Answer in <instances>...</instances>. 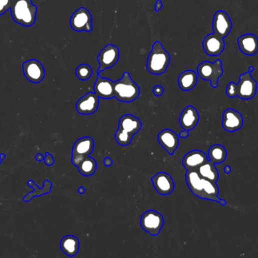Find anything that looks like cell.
Instances as JSON below:
<instances>
[{
    "mask_svg": "<svg viewBox=\"0 0 258 258\" xmlns=\"http://www.w3.org/2000/svg\"><path fill=\"white\" fill-rule=\"evenodd\" d=\"M186 180L190 191L202 199L219 202V188L217 183L200 177L196 171H187Z\"/></svg>",
    "mask_w": 258,
    "mask_h": 258,
    "instance_id": "cell-1",
    "label": "cell"
},
{
    "mask_svg": "<svg viewBox=\"0 0 258 258\" xmlns=\"http://www.w3.org/2000/svg\"><path fill=\"white\" fill-rule=\"evenodd\" d=\"M10 10L11 17L16 23L27 27L34 25L38 9L31 0L14 1Z\"/></svg>",
    "mask_w": 258,
    "mask_h": 258,
    "instance_id": "cell-2",
    "label": "cell"
},
{
    "mask_svg": "<svg viewBox=\"0 0 258 258\" xmlns=\"http://www.w3.org/2000/svg\"><path fill=\"white\" fill-rule=\"evenodd\" d=\"M257 92V82L251 76V73H245L240 77L237 84L230 82L226 88V94L230 98L238 96L240 99L247 100L255 97Z\"/></svg>",
    "mask_w": 258,
    "mask_h": 258,
    "instance_id": "cell-3",
    "label": "cell"
},
{
    "mask_svg": "<svg viewBox=\"0 0 258 258\" xmlns=\"http://www.w3.org/2000/svg\"><path fill=\"white\" fill-rule=\"evenodd\" d=\"M171 61L170 54L164 49L161 42L156 41L147 59L148 71L153 75H161L168 69Z\"/></svg>",
    "mask_w": 258,
    "mask_h": 258,
    "instance_id": "cell-4",
    "label": "cell"
},
{
    "mask_svg": "<svg viewBox=\"0 0 258 258\" xmlns=\"http://www.w3.org/2000/svg\"><path fill=\"white\" fill-rule=\"evenodd\" d=\"M114 98L123 102H132L139 97V86L132 80L130 74L125 72L122 78L114 82Z\"/></svg>",
    "mask_w": 258,
    "mask_h": 258,
    "instance_id": "cell-5",
    "label": "cell"
},
{
    "mask_svg": "<svg viewBox=\"0 0 258 258\" xmlns=\"http://www.w3.org/2000/svg\"><path fill=\"white\" fill-rule=\"evenodd\" d=\"M197 74L201 79L211 82V86L213 88L218 86V80L224 74L222 68V61L216 60L215 63L208 61H203L197 67Z\"/></svg>",
    "mask_w": 258,
    "mask_h": 258,
    "instance_id": "cell-6",
    "label": "cell"
},
{
    "mask_svg": "<svg viewBox=\"0 0 258 258\" xmlns=\"http://www.w3.org/2000/svg\"><path fill=\"white\" fill-rule=\"evenodd\" d=\"M141 227L152 236H157L164 225V218L158 211L149 210L146 211L140 219Z\"/></svg>",
    "mask_w": 258,
    "mask_h": 258,
    "instance_id": "cell-7",
    "label": "cell"
},
{
    "mask_svg": "<svg viewBox=\"0 0 258 258\" xmlns=\"http://www.w3.org/2000/svg\"><path fill=\"white\" fill-rule=\"evenodd\" d=\"M70 27L76 32H89L92 30V17L86 8H80L70 17Z\"/></svg>",
    "mask_w": 258,
    "mask_h": 258,
    "instance_id": "cell-8",
    "label": "cell"
},
{
    "mask_svg": "<svg viewBox=\"0 0 258 258\" xmlns=\"http://www.w3.org/2000/svg\"><path fill=\"white\" fill-rule=\"evenodd\" d=\"M120 58V50L116 45L108 44L104 47L97 57L99 64L98 74L115 65Z\"/></svg>",
    "mask_w": 258,
    "mask_h": 258,
    "instance_id": "cell-9",
    "label": "cell"
},
{
    "mask_svg": "<svg viewBox=\"0 0 258 258\" xmlns=\"http://www.w3.org/2000/svg\"><path fill=\"white\" fill-rule=\"evenodd\" d=\"M94 149V140L89 136L80 138L76 141L73 146L72 158L71 162L75 166L78 165L79 163L89 156Z\"/></svg>",
    "mask_w": 258,
    "mask_h": 258,
    "instance_id": "cell-10",
    "label": "cell"
},
{
    "mask_svg": "<svg viewBox=\"0 0 258 258\" xmlns=\"http://www.w3.org/2000/svg\"><path fill=\"white\" fill-rule=\"evenodd\" d=\"M22 67L23 74L31 83H39L45 78V68L38 60H28L23 63Z\"/></svg>",
    "mask_w": 258,
    "mask_h": 258,
    "instance_id": "cell-11",
    "label": "cell"
},
{
    "mask_svg": "<svg viewBox=\"0 0 258 258\" xmlns=\"http://www.w3.org/2000/svg\"><path fill=\"white\" fill-rule=\"evenodd\" d=\"M202 47L208 56H218L224 52L225 42L224 38L216 33L207 35L203 39Z\"/></svg>",
    "mask_w": 258,
    "mask_h": 258,
    "instance_id": "cell-12",
    "label": "cell"
},
{
    "mask_svg": "<svg viewBox=\"0 0 258 258\" xmlns=\"http://www.w3.org/2000/svg\"><path fill=\"white\" fill-rule=\"evenodd\" d=\"M231 19L224 11H218L215 13L212 22L214 33H216L222 38L227 37L232 30Z\"/></svg>",
    "mask_w": 258,
    "mask_h": 258,
    "instance_id": "cell-13",
    "label": "cell"
},
{
    "mask_svg": "<svg viewBox=\"0 0 258 258\" xmlns=\"http://www.w3.org/2000/svg\"><path fill=\"white\" fill-rule=\"evenodd\" d=\"M99 98L95 92H89L80 98L76 104V109L80 114L89 115L97 111Z\"/></svg>",
    "mask_w": 258,
    "mask_h": 258,
    "instance_id": "cell-14",
    "label": "cell"
},
{
    "mask_svg": "<svg viewBox=\"0 0 258 258\" xmlns=\"http://www.w3.org/2000/svg\"><path fill=\"white\" fill-rule=\"evenodd\" d=\"M152 182L156 191L162 196L171 194L174 191V180L167 173L160 172L155 174L152 178Z\"/></svg>",
    "mask_w": 258,
    "mask_h": 258,
    "instance_id": "cell-15",
    "label": "cell"
},
{
    "mask_svg": "<svg viewBox=\"0 0 258 258\" xmlns=\"http://www.w3.org/2000/svg\"><path fill=\"white\" fill-rule=\"evenodd\" d=\"M243 125V117L236 110L228 108L223 114L222 126L227 131L235 132L240 130Z\"/></svg>",
    "mask_w": 258,
    "mask_h": 258,
    "instance_id": "cell-16",
    "label": "cell"
},
{
    "mask_svg": "<svg viewBox=\"0 0 258 258\" xmlns=\"http://www.w3.org/2000/svg\"><path fill=\"white\" fill-rule=\"evenodd\" d=\"M159 144L164 148L170 155H173L177 150L179 145V137L177 133L170 129H165L160 132L158 135Z\"/></svg>",
    "mask_w": 258,
    "mask_h": 258,
    "instance_id": "cell-17",
    "label": "cell"
},
{
    "mask_svg": "<svg viewBox=\"0 0 258 258\" xmlns=\"http://www.w3.org/2000/svg\"><path fill=\"white\" fill-rule=\"evenodd\" d=\"M94 92L101 99H112L114 98V82L110 79L104 78L98 74L96 83L94 84Z\"/></svg>",
    "mask_w": 258,
    "mask_h": 258,
    "instance_id": "cell-18",
    "label": "cell"
},
{
    "mask_svg": "<svg viewBox=\"0 0 258 258\" xmlns=\"http://www.w3.org/2000/svg\"><path fill=\"white\" fill-rule=\"evenodd\" d=\"M208 160L205 152L199 150L191 151L183 157V167L187 171H197L198 168Z\"/></svg>",
    "mask_w": 258,
    "mask_h": 258,
    "instance_id": "cell-19",
    "label": "cell"
},
{
    "mask_svg": "<svg viewBox=\"0 0 258 258\" xmlns=\"http://www.w3.org/2000/svg\"><path fill=\"white\" fill-rule=\"evenodd\" d=\"M240 52L248 56H252L258 52V39L255 35L248 33L237 39Z\"/></svg>",
    "mask_w": 258,
    "mask_h": 258,
    "instance_id": "cell-20",
    "label": "cell"
},
{
    "mask_svg": "<svg viewBox=\"0 0 258 258\" xmlns=\"http://www.w3.org/2000/svg\"><path fill=\"white\" fill-rule=\"evenodd\" d=\"M179 121L180 125L184 130L188 131L193 130L199 123V113L194 107L189 105L182 111Z\"/></svg>",
    "mask_w": 258,
    "mask_h": 258,
    "instance_id": "cell-21",
    "label": "cell"
},
{
    "mask_svg": "<svg viewBox=\"0 0 258 258\" xmlns=\"http://www.w3.org/2000/svg\"><path fill=\"white\" fill-rule=\"evenodd\" d=\"M118 128L130 133L131 136L139 133L142 128V123L137 117L132 114H125L122 116L118 123Z\"/></svg>",
    "mask_w": 258,
    "mask_h": 258,
    "instance_id": "cell-22",
    "label": "cell"
},
{
    "mask_svg": "<svg viewBox=\"0 0 258 258\" xmlns=\"http://www.w3.org/2000/svg\"><path fill=\"white\" fill-rule=\"evenodd\" d=\"M60 247L63 252L68 256H75L80 249V241L77 237L72 235H67L61 240Z\"/></svg>",
    "mask_w": 258,
    "mask_h": 258,
    "instance_id": "cell-23",
    "label": "cell"
},
{
    "mask_svg": "<svg viewBox=\"0 0 258 258\" xmlns=\"http://www.w3.org/2000/svg\"><path fill=\"white\" fill-rule=\"evenodd\" d=\"M177 83L182 90H192L197 83V74L194 70H185L179 76Z\"/></svg>",
    "mask_w": 258,
    "mask_h": 258,
    "instance_id": "cell-24",
    "label": "cell"
},
{
    "mask_svg": "<svg viewBox=\"0 0 258 258\" xmlns=\"http://www.w3.org/2000/svg\"><path fill=\"white\" fill-rule=\"evenodd\" d=\"M197 173L200 177L207 179L210 181L217 183L219 178L218 170L215 168V164L208 160L197 169Z\"/></svg>",
    "mask_w": 258,
    "mask_h": 258,
    "instance_id": "cell-25",
    "label": "cell"
},
{
    "mask_svg": "<svg viewBox=\"0 0 258 258\" xmlns=\"http://www.w3.org/2000/svg\"><path fill=\"white\" fill-rule=\"evenodd\" d=\"M27 184L30 187L33 188V191L23 197V201H24V202H29L36 196H41L42 195L48 194V193H50L52 188V183L49 180H45V183H44V186L42 188L38 187L33 180H29Z\"/></svg>",
    "mask_w": 258,
    "mask_h": 258,
    "instance_id": "cell-26",
    "label": "cell"
},
{
    "mask_svg": "<svg viewBox=\"0 0 258 258\" xmlns=\"http://www.w3.org/2000/svg\"><path fill=\"white\" fill-rule=\"evenodd\" d=\"M209 161L214 164H221L227 158V150L222 145L216 144L210 147L208 150Z\"/></svg>",
    "mask_w": 258,
    "mask_h": 258,
    "instance_id": "cell-27",
    "label": "cell"
},
{
    "mask_svg": "<svg viewBox=\"0 0 258 258\" xmlns=\"http://www.w3.org/2000/svg\"><path fill=\"white\" fill-rule=\"evenodd\" d=\"M77 167L82 175L89 177V176L93 175L96 172V169H97V164H96V160L87 156L83 158Z\"/></svg>",
    "mask_w": 258,
    "mask_h": 258,
    "instance_id": "cell-28",
    "label": "cell"
},
{
    "mask_svg": "<svg viewBox=\"0 0 258 258\" xmlns=\"http://www.w3.org/2000/svg\"><path fill=\"white\" fill-rule=\"evenodd\" d=\"M76 75L79 80L86 81L92 77V67L87 64H80L76 69Z\"/></svg>",
    "mask_w": 258,
    "mask_h": 258,
    "instance_id": "cell-29",
    "label": "cell"
},
{
    "mask_svg": "<svg viewBox=\"0 0 258 258\" xmlns=\"http://www.w3.org/2000/svg\"><path fill=\"white\" fill-rule=\"evenodd\" d=\"M133 136L124 131V130H121V129H117L115 133V139L118 144L123 146H127L131 143Z\"/></svg>",
    "mask_w": 258,
    "mask_h": 258,
    "instance_id": "cell-30",
    "label": "cell"
},
{
    "mask_svg": "<svg viewBox=\"0 0 258 258\" xmlns=\"http://www.w3.org/2000/svg\"><path fill=\"white\" fill-rule=\"evenodd\" d=\"M14 2V0H0V16L11 9Z\"/></svg>",
    "mask_w": 258,
    "mask_h": 258,
    "instance_id": "cell-31",
    "label": "cell"
},
{
    "mask_svg": "<svg viewBox=\"0 0 258 258\" xmlns=\"http://www.w3.org/2000/svg\"><path fill=\"white\" fill-rule=\"evenodd\" d=\"M44 161H45V164L48 166H52V164H54V158L51 154L49 152L45 153V156H44Z\"/></svg>",
    "mask_w": 258,
    "mask_h": 258,
    "instance_id": "cell-32",
    "label": "cell"
},
{
    "mask_svg": "<svg viewBox=\"0 0 258 258\" xmlns=\"http://www.w3.org/2000/svg\"><path fill=\"white\" fill-rule=\"evenodd\" d=\"M153 94L155 96H161L164 94V88L160 85H157L153 88Z\"/></svg>",
    "mask_w": 258,
    "mask_h": 258,
    "instance_id": "cell-33",
    "label": "cell"
},
{
    "mask_svg": "<svg viewBox=\"0 0 258 258\" xmlns=\"http://www.w3.org/2000/svg\"><path fill=\"white\" fill-rule=\"evenodd\" d=\"M162 7L163 3L162 2H161V0H158V1H157L156 3H155V11H157V12H158V11H159L160 10H161V8H162Z\"/></svg>",
    "mask_w": 258,
    "mask_h": 258,
    "instance_id": "cell-34",
    "label": "cell"
},
{
    "mask_svg": "<svg viewBox=\"0 0 258 258\" xmlns=\"http://www.w3.org/2000/svg\"><path fill=\"white\" fill-rule=\"evenodd\" d=\"M112 164L113 161L112 159H111V158L107 157V158H105V159H104V164H105V166L110 167Z\"/></svg>",
    "mask_w": 258,
    "mask_h": 258,
    "instance_id": "cell-35",
    "label": "cell"
},
{
    "mask_svg": "<svg viewBox=\"0 0 258 258\" xmlns=\"http://www.w3.org/2000/svg\"><path fill=\"white\" fill-rule=\"evenodd\" d=\"M188 136H189V131L188 130H184L180 133V137L187 138Z\"/></svg>",
    "mask_w": 258,
    "mask_h": 258,
    "instance_id": "cell-36",
    "label": "cell"
},
{
    "mask_svg": "<svg viewBox=\"0 0 258 258\" xmlns=\"http://www.w3.org/2000/svg\"><path fill=\"white\" fill-rule=\"evenodd\" d=\"M35 158H36V160L38 161V162H40V161H43L44 155H42V154L39 153L36 155Z\"/></svg>",
    "mask_w": 258,
    "mask_h": 258,
    "instance_id": "cell-37",
    "label": "cell"
},
{
    "mask_svg": "<svg viewBox=\"0 0 258 258\" xmlns=\"http://www.w3.org/2000/svg\"><path fill=\"white\" fill-rule=\"evenodd\" d=\"M224 171L225 174H230V171H231V168H230V166H228V165H227V166L224 167Z\"/></svg>",
    "mask_w": 258,
    "mask_h": 258,
    "instance_id": "cell-38",
    "label": "cell"
},
{
    "mask_svg": "<svg viewBox=\"0 0 258 258\" xmlns=\"http://www.w3.org/2000/svg\"><path fill=\"white\" fill-rule=\"evenodd\" d=\"M78 193L80 194H83L85 193V188L83 187V186H80L78 189Z\"/></svg>",
    "mask_w": 258,
    "mask_h": 258,
    "instance_id": "cell-39",
    "label": "cell"
},
{
    "mask_svg": "<svg viewBox=\"0 0 258 258\" xmlns=\"http://www.w3.org/2000/svg\"><path fill=\"white\" fill-rule=\"evenodd\" d=\"M5 154L2 153L0 155V164H2V161L5 159Z\"/></svg>",
    "mask_w": 258,
    "mask_h": 258,
    "instance_id": "cell-40",
    "label": "cell"
},
{
    "mask_svg": "<svg viewBox=\"0 0 258 258\" xmlns=\"http://www.w3.org/2000/svg\"><path fill=\"white\" fill-rule=\"evenodd\" d=\"M219 203L221 204V205H227V202L224 199H220Z\"/></svg>",
    "mask_w": 258,
    "mask_h": 258,
    "instance_id": "cell-41",
    "label": "cell"
},
{
    "mask_svg": "<svg viewBox=\"0 0 258 258\" xmlns=\"http://www.w3.org/2000/svg\"><path fill=\"white\" fill-rule=\"evenodd\" d=\"M254 71V67H252V66H250V67H249V72L252 73Z\"/></svg>",
    "mask_w": 258,
    "mask_h": 258,
    "instance_id": "cell-42",
    "label": "cell"
},
{
    "mask_svg": "<svg viewBox=\"0 0 258 258\" xmlns=\"http://www.w3.org/2000/svg\"><path fill=\"white\" fill-rule=\"evenodd\" d=\"M14 1H17V0H14Z\"/></svg>",
    "mask_w": 258,
    "mask_h": 258,
    "instance_id": "cell-43",
    "label": "cell"
}]
</instances>
